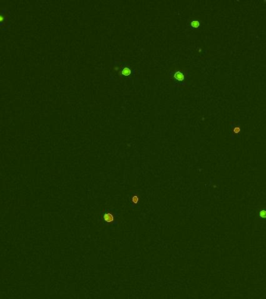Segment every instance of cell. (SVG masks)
<instances>
[{"label":"cell","mask_w":266,"mask_h":299,"mask_svg":"<svg viewBox=\"0 0 266 299\" xmlns=\"http://www.w3.org/2000/svg\"><path fill=\"white\" fill-rule=\"evenodd\" d=\"M175 78H176V79H178V80H183V73H181L180 72H176V73H175Z\"/></svg>","instance_id":"6da1fadb"},{"label":"cell","mask_w":266,"mask_h":299,"mask_svg":"<svg viewBox=\"0 0 266 299\" xmlns=\"http://www.w3.org/2000/svg\"><path fill=\"white\" fill-rule=\"evenodd\" d=\"M105 220L108 222L112 221V220H113V216L110 213H107V214L105 215Z\"/></svg>","instance_id":"7a4b0ae2"},{"label":"cell","mask_w":266,"mask_h":299,"mask_svg":"<svg viewBox=\"0 0 266 299\" xmlns=\"http://www.w3.org/2000/svg\"><path fill=\"white\" fill-rule=\"evenodd\" d=\"M131 73V70L129 69V68H124L122 70V74L124 75V76H128Z\"/></svg>","instance_id":"3957f363"},{"label":"cell","mask_w":266,"mask_h":299,"mask_svg":"<svg viewBox=\"0 0 266 299\" xmlns=\"http://www.w3.org/2000/svg\"><path fill=\"white\" fill-rule=\"evenodd\" d=\"M260 216H261V217H266V212L261 211V213H260Z\"/></svg>","instance_id":"277c9868"},{"label":"cell","mask_w":266,"mask_h":299,"mask_svg":"<svg viewBox=\"0 0 266 299\" xmlns=\"http://www.w3.org/2000/svg\"><path fill=\"white\" fill-rule=\"evenodd\" d=\"M198 22H197V21L192 22V26H194V27H198Z\"/></svg>","instance_id":"5b68a950"},{"label":"cell","mask_w":266,"mask_h":299,"mask_svg":"<svg viewBox=\"0 0 266 299\" xmlns=\"http://www.w3.org/2000/svg\"><path fill=\"white\" fill-rule=\"evenodd\" d=\"M137 201H138V198L134 197V199H133V202H134V203H137Z\"/></svg>","instance_id":"8992f818"},{"label":"cell","mask_w":266,"mask_h":299,"mask_svg":"<svg viewBox=\"0 0 266 299\" xmlns=\"http://www.w3.org/2000/svg\"><path fill=\"white\" fill-rule=\"evenodd\" d=\"M3 19H4L3 17H2V16H1V17H0V21H3Z\"/></svg>","instance_id":"52a82bcc"}]
</instances>
